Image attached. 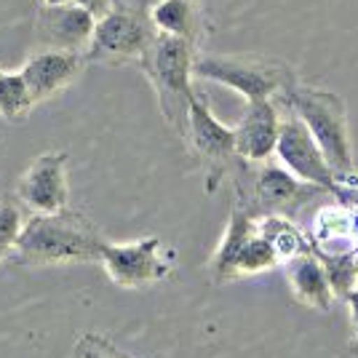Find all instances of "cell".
I'll list each match as a JSON object with an SVG mask.
<instances>
[{
	"mask_svg": "<svg viewBox=\"0 0 358 358\" xmlns=\"http://www.w3.org/2000/svg\"><path fill=\"white\" fill-rule=\"evenodd\" d=\"M107 238L83 211L62 209L54 214H30L14 246L24 265H73L99 262Z\"/></svg>",
	"mask_w": 358,
	"mask_h": 358,
	"instance_id": "1",
	"label": "cell"
},
{
	"mask_svg": "<svg viewBox=\"0 0 358 358\" xmlns=\"http://www.w3.org/2000/svg\"><path fill=\"white\" fill-rule=\"evenodd\" d=\"M281 105L294 110L299 118L305 120V126L310 129L315 142L321 145L327 161L340 179V190L334 198L343 201L348 193L358 190V164L356 152H353L350 123H348V107H345L343 96L334 91L297 83L281 99Z\"/></svg>",
	"mask_w": 358,
	"mask_h": 358,
	"instance_id": "2",
	"label": "cell"
},
{
	"mask_svg": "<svg viewBox=\"0 0 358 358\" xmlns=\"http://www.w3.org/2000/svg\"><path fill=\"white\" fill-rule=\"evenodd\" d=\"M198 45L190 41H182L174 35L158 32L155 43L150 45L145 59L136 67L145 73L150 86L155 91L158 110L169 129L182 139L187 131V115H190V102L195 96V57H198Z\"/></svg>",
	"mask_w": 358,
	"mask_h": 358,
	"instance_id": "3",
	"label": "cell"
},
{
	"mask_svg": "<svg viewBox=\"0 0 358 358\" xmlns=\"http://www.w3.org/2000/svg\"><path fill=\"white\" fill-rule=\"evenodd\" d=\"M236 203L254 214V217H297L299 211H305L315 198L331 195L327 187L305 182L297 174H292L281 161H262V164H249L241 161L238 169L230 177Z\"/></svg>",
	"mask_w": 358,
	"mask_h": 358,
	"instance_id": "4",
	"label": "cell"
},
{
	"mask_svg": "<svg viewBox=\"0 0 358 358\" xmlns=\"http://www.w3.org/2000/svg\"><path fill=\"white\" fill-rule=\"evenodd\" d=\"M195 78L220 83L224 89L241 94L246 102L275 99L281 102L299 83L297 70L286 59L265 54H206L195 57Z\"/></svg>",
	"mask_w": 358,
	"mask_h": 358,
	"instance_id": "5",
	"label": "cell"
},
{
	"mask_svg": "<svg viewBox=\"0 0 358 358\" xmlns=\"http://www.w3.org/2000/svg\"><path fill=\"white\" fill-rule=\"evenodd\" d=\"M158 38V27L150 19L148 6L136 3L129 6L120 0L115 8L96 19V27L86 48L89 64H105V67H123V64H139L150 51V45Z\"/></svg>",
	"mask_w": 358,
	"mask_h": 358,
	"instance_id": "6",
	"label": "cell"
},
{
	"mask_svg": "<svg viewBox=\"0 0 358 358\" xmlns=\"http://www.w3.org/2000/svg\"><path fill=\"white\" fill-rule=\"evenodd\" d=\"M185 148L190 150L195 161L203 169L206 177V193H217L224 179L230 182L233 171L243 161L236 148V129L224 126L214 115L209 105V96L203 91H195L187 115V131L182 136Z\"/></svg>",
	"mask_w": 358,
	"mask_h": 358,
	"instance_id": "7",
	"label": "cell"
},
{
	"mask_svg": "<svg viewBox=\"0 0 358 358\" xmlns=\"http://www.w3.org/2000/svg\"><path fill=\"white\" fill-rule=\"evenodd\" d=\"M99 265L118 286L139 289V286H152L169 278L177 265V252L166 246L158 236L129 241V243L107 241L102 246Z\"/></svg>",
	"mask_w": 358,
	"mask_h": 358,
	"instance_id": "8",
	"label": "cell"
},
{
	"mask_svg": "<svg viewBox=\"0 0 358 358\" xmlns=\"http://www.w3.org/2000/svg\"><path fill=\"white\" fill-rule=\"evenodd\" d=\"M275 155L292 174H297L305 182L321 185L331 195H337L340 179L334 174V169L327 161L321 145L315 142V136L310 134V129L305 126V120L289 107H284V120H281V134H278Z\"/></svg>",
	"mask_w": 358,
	"mask_h": 358,
	"instance_id": "9",
	"label": "cell"
},
{
	"mask_svg": "<svg viewBox=\"0 0 358 358\" xmlns=\"http://www.w3.org/2000/svg\"><path fill=\"white\" fill-rule=\"evenodd\" d=\"M67 161L70 155L64 150H48L24 169L14 193L30 214H54L70 206Z\"/></svg>",
	"mask_w": 358,
	"mask_h": 358,
	"instance_id": "10",
	"label": "cell"
},
{
	"mask_svg": "<svg viewBox=\"0 0 358 358\" xmlns=\"http://www.w3.org/2000/svg\"><path fill=\"white\" fill-rule=\"evenodd\" d=\"M96 27V16L78 3H38L35 6V24L32 38L35 48H67V51H86Z\"/></svg>",
	"mask_w": 358,
	"mask_h": 358,
	"instance_id": "11",
	"label": "cell"
},
{
	"mask_svg": "<svg viewBox=\"0 0 358 358\" xmlns=\"http://www.w3.org/2000/svg\"><path fill=\"white\" fill-rule=\"evenodd\" d=\"M89 67L86 51H67V48H32L30 57L22 64V75L27 78L35 105L54 99L67 91Z\"/></svg>",
	"mask_w": 358,
	"mask_h": 358,
	"instance_id": "12",
	"label": "cell"
},
{
	"mask_svg": "<svg viewBox=\"0 0 358 358\" xmlns=\"http://www.w3.org/2000/svg\"><path fill=\"white\" fill-rule=\"evenodd\" d=\"M284 120V105L275 99H254L246 102V113L241 115L236 129V148L238 155L249 164H262L275 155L278 134Z\"/></svg>",
	"mask_w": 358,
	"mask_h": 358,
	"instance_id": "13",
	"label": "cell"
},
{
	"mask_svg": "<svg viewBox=\"0 0 358 358\" xmlns=\"http://www.w3.org/2000/svg\"><path fill=\"white\" fill-rule=\"evenodd\" d=\"M281 268H284L286 281H289V292H292V297L297 299L299 305H305L308 310H315V313L331 310L337 292L331 286V278H329L321 254H299V257L286 259Z\"/></svg>",
	"mask_w": 358,
	"mask_h": 358,
	"instance_id": "14",
	"label": "cell"
},
{
	"mask_svg": "<svg viewBox=\"0 0 358 358\" xmlns=\"http://www.w3.org/2000/svg\"><path fill=\"white\" fill-rule=\"evenodd\" d=\"M310 241L318 254L358 252V211L353 203H329L313 214Z\"/></svg>",
	"mask_w": 358,
	"mask_h": 358,
	"instance_id": "15",
	"label": "cell"
},
{
	"mask_svg": "<svg viewBox=\"0 0 358 358\" xmlns=\"http://www.w3.org/2000/svg\"><path fill=\"white\" fill-rule=\"evenodd\" d=\"M148 11L158 32L190 41L198 48L209 41L214 30L201 0H155Z\"/></svg>",
	"mask_w": 358,
	"mask_h": 358,
	"instance_id": "16",
	"label": "cell"
},
{
	"mask_svg": "<svg viewBox=\"0 0 358 358\" xmlns=\"http://www.w3.org/2000/svg\"><path fill=\"white\" fill-rule=\"evenodd\" d=\"M254 233H257V217L249 214L241 203L233 201V209H230V217H227L224 236L220 238L217 249L211 254L209 265H206L214 284H227V281H233L236 259H238V254L243 252V246L249 243V238H252Z\"/></svg>",
	"mask_w": 358,
	"mask_h": 358,
	"instance_id": "17",
	"label": "cell"
},
{
	"mask_svg": "<svg viewBox=\"0 0 358 358\" xmlns=\"http://www.w3.org/2000/svg\"><path fill=\"white\" fill-rule=\"evenodd\" d=\"M259 233L275 246V252L281 257V262L299 257V254L315 252L310 236H305L299 230L292 217H278V214H268V217H257Z\"/></svg>",
	"mask_w": 358,
	"mask_h": 358,
	"instance_id": "18",
	"label": "cell"
},
{
	"mask_svg": "<svg viewBox=\"0 0 358 358\" xmlns=\"http://www.w3.org/2000/svg\"><path fill=\"white\" fill-rule=\"evenodd\" d=\"M32 107L38 105L32 99V91L22 70L14 73V70L0 67V118L8 123H22L30 115Z\"/></svg>",
	"mask_w": 358,
	"mask_h": 358,
	"instance_id": "19",
	"label": "cell"
},
{
	"mask_svg": "<svg viewBox=\"0 0 358 358\" xmlns=\"http://www.w3.org/2000/svg\"><path fill=\"white\" fill-rule=\"evenodd\" d=\"M278 265H284V262H281V257L275 252V246L259 233V224H257V233L249 238V243L243 246V252H241L238 259H236L233 281L249 278V275H259V273L278 268Z\"/></svg>",
	"mask_w": 358,
	"mask_h": 358,
	"instance_id": "20",
	"label": "cell"
},
{
	"mask_svg": "<svg viewBox=\"0 0 358 358\" xmlns=\"http://www.w3.org/2000/svg\"><path fill=\"white\" fill-rule=\"evenodd\" d=\"M30 211L16 193H0V249L14 252L16 241L22 236Z\"/></svg>",
	"mask_w": 358,
	"mask_h": 358,
	"instance_id": "21",
	"label": "cell"
},
{
	"mask_svg": "<svg viewBox=\"0 0 358 358\" xmlns=\"http://www.w3.org/2000/svg\"><path fill=\"white\" fill-rule=\"evenodd\" d=\"M75 358H134L123 353L105 334H83L75 345Z\"/></svg>",
	"mask_w": 358,
	"mask_h": 358,
	"instance_id": "22",
	"label": "cell"
},
{
	"mask_svg": "<svg viewBox=\"0 0 358 358\" xmlns=\"http://www.w3.org/2000/svg\"><path fill=\"white\" fill-rule=\"evenodd\" d=\"M73 3L83 6L86 11H91V14L99 19V16H105L107 11H110V8H115L120 0H73Z\"/></svg>",
	"mask_w": 358,
	"mask_h": 358,
	"instance_id": "23",
	"label": "cell"
},
{
	"mask_svg": "<svg viewBox=\"0 0 358 358\" xmlns=\"http://www.w3.org/2000/svg\"><path fill=\"white\" fill-rule=\"evenodd\" d=\"M348 310H350V329H353V353L358 356V289L348 294Z\"/></svg>",
	"mask_w": 358,
	"mask_h": 358,
	"instance_id": "24",
	"label": "cell"
},
{
	"mask_svg": "<svg viewBox=\"0 0 358 358\" xmlns=\"http://www.w3.org/2000/svg\"><path fill=\"white\" fill-rule=\"evenodd\" d=\"M38 3H51V6H57V3H70V0H38Z\"/></svg>",
	"mask_w": 358,
	"mask_h": 358,
	"instance_id": "25",
	"label": "cell"
},
{
	"mask_svg": "<svg viewBox=\"0 0 358 358\" xmlns=\"http://www.w3.org/2000/svg\"><path fill=\"white\" fill-rule=\"evenodd\" d=\"M139 3H142V6H148V8H150V6L155 3V0H139Z\"/></svg>",
	"mask_w": 358,
	"mask_h": 358,
	"instance_id": "26",
	"label": "cell"
},
{
	"mask_svg": "<svg viewBox=\"0 0 358 358\" xmlns=\"http://www.w3.org/2000/svg\"><path fill=\"white\" fill-rule=\"evenodd\" d=\"M8 254H11V252H6V249H0V259H3V257H8Z\"/></svg>",
	"mask_w": 358,
	"mask_h": 358,
	"instance_id": "27",
	"label": "cell"
},
{
	"mask_svg": "<svg viewBox=\"0 0 358 358\" xmlns=\"http://www.w3.org/2000/svg\"><path fill=\"white\" fill-rule=\"evenodd\" d=\"M356 289H358V278H356Z\"/></svg>",
	"mask_w": 358,
	"mask_h": 358,
	"instance_id": "28",
	"label": "cell"
}]
</instances>
